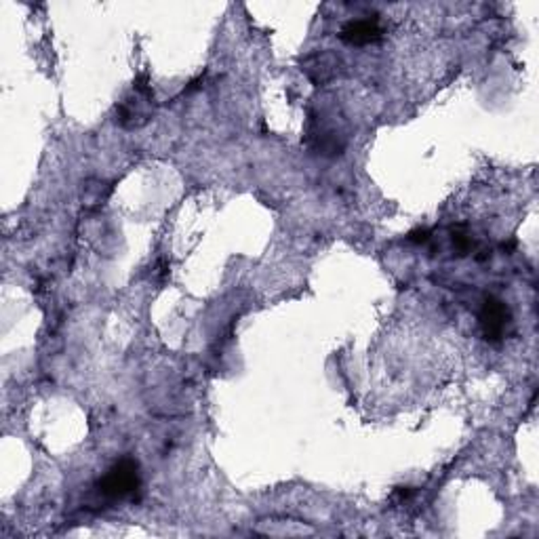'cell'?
<instances>
[{
    "mask_svg": "<svg viewBox=\"0 0 539 539\" xmlns=\"http://www.w3.org/2000/svg\"><path fill=\"white\" fill-rule=\"evenodd\" d=\"M428 238H430V230H425V228H417L409 234L411 242H428Z\"/></svg>",
    "mask_w": 539,
    "mask_h": 539,
    "instance_id": "obj_7",
    "label": "cell"
},
{
    "mask_svg": "<svg viewBox=\"0 0 539 539\" xmlns=\"http://www.w3.org/2000/svg\"><path fill=\"white\" fill-rule=\"evenodd\" d=\"M384 36V28L378 17H362V20H352L340 30V39L346 45L352 47H367L375 45Z\"/></svg>",
    "mask_w": 539,
    "mask_h": 539,
    "instance_id": "obj_4",
    "label": "cell"
},
{
    "mask_svg": "<svg viewBox=\"0 0 539 539\" xmlns=\"http://www.w3.org/2000/svg\"><path fill=\"white\" fill-rule=\"evenodd\" d=\"M140 487H142L140 463L131 460V457H123V460H118L114 466L105 472L104 479H99L96 489L102 498L116 501L135 495L140 491Z\"/></svg>",
    "mask_w": 539,
    "mask_h": 539,
    "instance_id": "obj_1",
    "label": "cell"
},
{
    "mask_svg": "<svg viewBox=\"0 0 539 539\" xmlns=\"http://www.w3.org/2000/svg\"><path fill=\"white\" fill-rule=\"evenodd\" d=\"M342 59L331 51H316L304 59L302 70L315 85H327L340 74Z\"/></svg>",
    "mask_w": 539,
    "mask_h": 539,
    "instance_id": "obj_5",
    "label": "cell"
},
{
    "mask_svg": "<svg viewBox=\"0 0 539 539\" xmlns=\"http://www.w3.org/2000/svg\"><path fill=\"white\" fill-rule=\"evenodd\" d=\"M154 114V91L148 83L135 80L133 91L116 108V121L123 129H142Z\"/></svg>",
    "mask_w": 539,
    "mask_h": 539,
    "instance_id": "obj_2",
    "label": "cell"
},
{
    "mask_svg": "<svg viewBox=\"0 0 539 539\" xmlns=\"http://www.w3.org/2000/svg\"><path fill=\"white\" fill-rule=\"evenodd\" d=\"M480 329L487 342L499 343L506 337L507 324L512 323L510 308L499 297H487L480 310Z\"/></svg>",
    "mask_w": 539,
    "mask_h": 539,
    "instance_id": "obj_3",
    "label": "cell"
},
{
    "mask_svg": "<svg viewBox=\"0 0 539 539\" xmlns=\"http://www.w3.org/2000/svg\"><path fill=\"white\" fill-rule=\"evenodd\" d=\"M453 247L460 251V255H468L470 251L474 249L472 236H468L466 232H461V230H455L453 232Z\"/></svg>",
    "mask_w": 539,
    "mask_h": 539,
    "instance_id": "obj_6",
    "label": "cell"
}]
</instances>
